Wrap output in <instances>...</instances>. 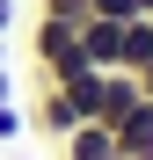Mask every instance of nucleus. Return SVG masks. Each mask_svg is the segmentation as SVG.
<instances>
[{
	"label": "nucleus",
	"instance_id": "423d86ee",
	"mask_svg": "<svg viewBox=\"0 0 153 160\" xmlns=\"http://www.w3.org/2000/svg\"><path fill=\"white\" fill-rule=\"evenodd\" d=\"M88 15H102V22H139V0H88Z\"/></svg>",
	"mask_w": 153,
	"mask_h": 160
},
{
	"label": "nucleus",
	"instance_id": "7ed1b4c3",
	"mask_svg": "<svg viewBox=\"0 0 153 160\" xmlns=\"http://www.w3.org/2000/svg\"><path fill=\"white\" fill-rule=\"evenodd\" d=\"M139 102H146V95H139V80H131V73H102V102H95V124H117L124 109H139Z\"/></svg>",
	"mask_w": 153,
	"mask_h": 160
},
{
	"label": "nucleus",
	"instance_id": "4468645a",
	"mask_svg": "<svg viewBox=\"0 0 153 160\" xmlns=\"http://www.w3.org/2000/svg\"><path fill=\"white\" fill-rule=\"evenodd\" d=\"M146 22H153V15H146Z\"/></svg>",
	"mask_w": 153,
	"mask_h": 160
},
{
	"label": "nucleus",
	"instance_id": "6e6552de",
	"mask_svg": "<svg viewBox=\"0 0 153 160\" xmlns=\"http://www.w3.org/2000/svg\"><path fill=\"white\" fill-rule=\"evenodd\" d=\"M22 131H29V117H22L15 102H0V146H8V138H22Z\"/></svg>",
	"mask_w": 153,
	"mask_h": 160
},
{
	"label": "nucleus",
	"instance_id": "1a4fd4ad",
	"mask_svg": "<svg viewBox=\"0 0 153 160\" xmlns=\"http://www.w3.org/2000/svg\"><path fill=\"white\" fill-rule=\"evenodd\" d=\"M131 80H139V95H146V102H153V58H146V66H139V73H131Z\"/></svg>",
	"mask_w": 153,
	"mask_h": 160
},
{
	"label": "nucleus",
	"instance_id": "ddd939ff",
	"mask_svg": "<svg viewBox=\"0 0 153 160\" xmlns=\"http://www.w3.org/2000/svg\"><path fill=\"white\" fill-rule=\"evenodd\" d=\"M139 15H153V0H139Z\"/></svg>",
	"mask_w": 153,
	"mask_h": 160
},
{
	"label": "nucleus",
	"instance_id": "f8f14e48",
	"mask_svg": "<svg viewBox=\"0 0 153 160\" xmlns=\"http://www.w3.org/2000/svg\"><path fill=\"white\" fill-rule=\"evenodd\" d=\"M0 66H8V37H0Z\"/></svg>",
	"mask_w": 153,
	"mask_h": 160
},
{
	"label": "nucleus",
	"instance_id": "39448f33",
	"mask_svg": "<svg viewBox=\"0 0 153 160\" xmlns=\"http://www.w3.org/2000/svg\"><path fill=\"white\" fill-rule=\"evenodd\" d=\"M153 58V22L139 15V22H124V51H117V73H139Z\"/></svg>",
	"mask_w": 153,
	"mask_h": 160
},
{
	"label": "nucleus",
	"instance_id": "9b49d317",
	"mask_svg": "<svg viewBox=\"0 0 153 160\" xmlns=\"http://www.w3.org/2000/svg\"><path fill=\"white\" fill-rule=\"evenodd\" d=\"M0 102H15V95H8V66H0Z\"/></svg>",
	"mask_w": 153,
	"mask_h": 160
},
{
	"label": "nucleus",
	"instance_id": "f257e3e1",
	"mask_svg": "<svg viewBox=\"0 0 153 160\" xmlns=\"http://www.w3.org/2000/svg\"><path fill=\"white\" fill-rule=\"evenodd\" d=\"M59 160H124V153H117V131L110 124H73L59 138Z\"/></svg>",
	"mask_w": 153,
	"mask_h": 160
},
{
	"label": "nucleus",
	"instance_id": "20e7f679",
	"mask_svg": "<svg viewBox=\"0 0 153 160\" xmlns=\"http://www.w3.org/2000/svg\"><path fill=\"white\" fill-rule=\"evenodd\" d=\"M73 29H80V22H59V15H37V29H29V44H37V66H59L66 51H73Z\"/></svg>",
	"mask_w": 153,
	"mask_h": 160
},
{
	"label": "nucleus",
	"instance_id": "9d476101",
	"mask_svg": "<svg viewBox=\"0 0 153 160\" xmlns=\"http://www.w3.org/2000/svg\"><path fill=\"white\" fill-rule=\"evenodd\" d=\"M15 29V0H0V37H8Z\"/></svg>",
	"mask_w": 153,
	"mask_h": 160
},
{
	"label": "nucleus",
	"instance_id": "f03ea898",
	"mask_svg": "<svg viewBox=\"0 0 153 160\" xmlns=\"http://www.w3.org/2000/svg\"><path fill=\"white\" fill-rule=\"evenodd\" d=\"M29 124L44 131V138H51V146H59V138H66V131H73V124H80V109H73V102H66L59 88H44V95H37V109H29Z\"/></svg>",
	"mask_w": 153,
	"mask_h": 160
},
{
	"label": "nucleus",
	"instance_id": "0eeeda50",
	"mask_svg": "<svg viewBox=\"0 0 153 160\" xmlns=\"http://www.w3.org/2000/svg\"><path fill=\"white\" fill-rule=\"evenodd\" d=\"M37 15H59V22H88V0H37Z\"/></svg>",
	"mask_w": 153,
	"mask_h": 160
}]
</instances>
